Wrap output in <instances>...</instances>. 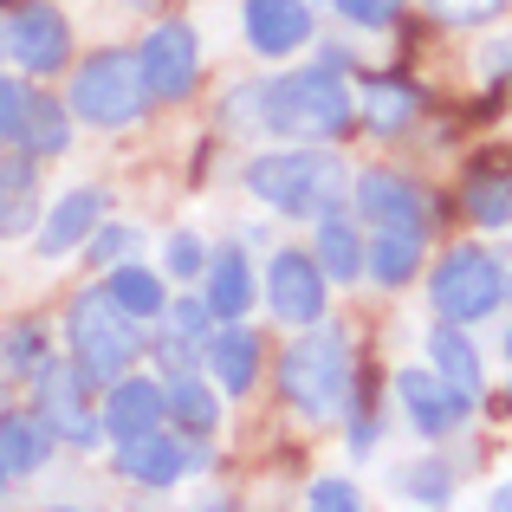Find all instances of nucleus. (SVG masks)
<instances>
[{"label":"nucleus","instance_id":"39","mask_svg":"<svg viewBox=\"0 0 512 512\" xmlns=\"http://www.w3.org/2000/svg\"><path fill=\"white\" fill-rule=\"evenodd\" d=\"M7 480H13V474H7V461H0V493H7Z\"/></svg>","mask_w":512,"mask_h":512},{"label":"nucleus","instance_id":"32","mask_svg":"<svg viewBox=\"0 0 512 512\" xmlns=\"http://www.w3.org/2000/svg\"><path fill=\"white\" fill-rule=\"evenodd\" d=\"M331 7H338V20L363 26V33H383V26H396L402 0H331Z\"/></svg>","mask_w":512,"mask_h":512},{"label":"nucleus","instance_id":"12","mask_svg":"<svg viewBox=\"0 0 512 512\" xmlns=\"http://www.w3.org/2000/svg\"><path fill=\"white\" fill-rule=\"evenodd\" d=\"M240 33L260 59H292V52L312 39V7L305 0H247L240 13Z\"/></svg>","mask_w":512,"mask_h":512},{"label":"nucleus","instance_id":"19","mask_svg":"<svg viewBox=\"0 0 512 512\" xmlns=\"http://www.w3.org/2000/svg\"><path fill=\"white\" fill-rule=\"evenodd\" d=\"M253 299H260V279H253L247 247L208 253V305H214V318H247Z\"/></svg>","mask_w":512,"mask_h":512},{"label":"nucleus","instance_id":"4","mask_svg":"<svg viewBox=\"0 0 512 512\" xmlns=\"http://www.w3.org/2000/svg\"><path fill=\"white\" fill-rule=\"evenodd\" d=\"M279 389L305 422H331L350 402V338L318 325L312 338H292L279 357Z\"/></svg>","mask_w":512,"mask_h":512},{"label":"nucleus","instance_id":"41","mask_svg":"<svg viewBox=\"0 0 512 512\" xmlns=\"http://www.w3.org/2000/svg\"><path fill=\"white\" fill-rule=\"evenodd\" d=\"M506 299H512V273H506Z\"/></svg>","mask_w":512,"mask_h":512},{"label":"nucleus","instance_id":"40","mask_svg":"<svg viewBox=\"0 0 512 512\" xmlns=\"http://www.w3.org/2000/svg\"><path fill=\"white\" fill-rule=\"evenodd\" d=\"M0 39H7V13H0Z\"/></svg>","mask_w":512,"mask_h":512},{"label":"nucleus","instance_id":"38","mask_svg":"<svg viewBox=\"0 0 512 512\" xmlns=\"http://www.w3.org/2000/svg\"><path fill=\"white\" fill-rule=\"evenodd\" d=\"M493 506H500V512H512V480H500V487H493Z\"/></svg>","mask_w":512,"mask_h":512},{"label":"nucleus","instance_id":"33","mask_svg":"<svg viewBox=\"0 0 512 512\" xmlns=\"http://www.w3.org/2000/svg\"><path fill=\"white\" fill-rule=\"evenodd\" d=\"M428 7H435V20H448V26H487L506 0H428Z\"/></svg>","mask_w":512,"mask_h":512},{"label":"nucleus","instance_id":"30","mask_svg":"<svg viewBox=\"0 0 512 512\" xmlns=\"http://www.w3.org/2000/svg\"><path fill=\"white\" fill-rule=\"evenodd\" d=\"M137 227H124V221H98V234L85 240V253H91V266H117V260H130V247H137Z\"/></svg>","mask_w":512,"mask_h":512},{"label":"nucleus","instance_id":"21","mask_svg":"<svg viewBox=\"0 0 512 512\" xmlns=\"http://www.w3.org/2000/svg\"><path fill=\"white\" fill-rule=\"evenodd\" d=\"M428 357H435L441 383L461 389L467 402H480V350H474V338H461V325H448V318H441V331L428 338Z\"/></svg>","mask_w":512,"mask_h":512},{"label":"nucleus","instance_id":"10","mask_svg":"<svg viewBox=\"0 0 512 512\" xmlns=\"http://www.w3.org/2000/svg\"><path fill=\"white\" fill-rule=\"evenodd\" d=\"M396 402H402V415L415 422V435H454V428L474 415V402L461 396V389H448L441 383V370H402L396 376Z\"/></svg>","mask_w":512,"mask_h":512},{"label":"nucleus","instance_id":"28","mask_svg":"<svg viewBox=\"0 0 512 512\" xmlns=\"http://www.w3.org/2000/svg\"><path fill=\"white\" fill-rule=\"evenodd\" d=\"M156 325H169V331H182L195 350H208V338H214V305H208V292H188V299H169V312L156 318Z\"/></svg>","mask_w":512,"mask_h":512},{"label":"nucleus","instance_id":"17","mask_svg":"<svg viewBox=\"0 0 512 512\" xmlns=\"http://www.w3.org/2000/svg\"><path fill=\"white\" fill-rule=\"evenodd\" d=\"M208 370H214V383H221L227 396H247V389L260 383V338H253L240 318H227V325L208 338Z\"/></svg>","mask_w":512,"mask_h":512},{"label":"nucleus","instance_id":"43","mask_svg":"<svg viewBox=\"0 0 512 512\" xmlns=\"http://www.w3.org/2000/svg\"><path fill=\"white\" fill-rule=\"evenodd\" d=\"M506 396H512V389H506Z\"/></svg>","mask_w":512,"mask_h":512},{"label":"nucleus","instance_id":"27","mask_svg":"<svg viewBox=\"0 0 512 512\" xmlns=\"http://www.w3.org/2000/svg\"><path fill=\"white\" fill-rule=\"evenodd\" d=\"M461 208H467V221H480V227H506L512 221V175L474 169L467 188H461Z\"/></svg>","mask_w":512,"mask_h":512},{"label":"nucleus","instance_id":"13","mask_svg":"<svg viewBox=\"0 0 512 512\" xmlns=\"http://www.w3.org/2000/svg\"><path fill=\"white\" fill-rule=\"evenodd\" d=\"M104 208H111V195H104V188H72V195H59L46 208V221H39V253H46V260L78 253L91 234H98Z\"/></svg>","mask_w":512,"mask_h":512},{"label":"nucleus","instance_id":"3","mask_svg":"<svg viewBox=\"0 0 512 512\" xmlns=\"http://www.w3.org/2000/svg\"><path fill=\"white\" fill-rule=\"evenodd\" d=\"M65 344H72V363L85 370V383L91 389H111L117 376L137 363V318L124 312V305L111 299V292H78L72 305H65Z\"/></svg>","mask_w":512,"mask_h":512},{"label":"nucleus","instance_id":"25","mask_svg":"<svg viewBox=\"0 0 512 512\" xmlns=\"http://www.w3.org/2000/svg\"><path fill=\"white\" fill-rule=\"evenodd\" d=\"M20 150H33V156H65V150H72V104H59V98H26Z\"/></svg>","mask_w":512,"mask_h":512},{"label":"nucleus","instance_id":"1","mask_svg":"<svg viewBox=\"0 0 512 512\" xmlns=\"http://www.w3.org/2000/svg\"><path fill=\"white\" fill-rule=\"evenodd\" d=\"M227 111H247L253 130L286 143H331L350 130V85L338 78V65H305V72L266 78L253 91H234Z\"/></svg>","mask_w":512,"mask_h":512},{"label":"nucleus","instance_id":"29","mask_svg":"<svg viewBox=\"0 0 512 512\" xmlns=\"http://www.w3.org/2000/svg\"><path fill=\"white\" fill-rule=\"evenodd\" d=\"M402 493H409L415 506H448L454 500V474L441 461H422V467H402V480H396Z\"/></svg>","mask_w":512,"mask_h":512},{"label":"nucleus","instance_id":"15","mask_svg":"<svg viewBox=\"0 0 512 512\" xmlns=\"http://www.w3.org/2000/svg\"><path fill=\"white\" fill-rule=\"evenodd\" d=\"M357 214L370 227H422L428 208H422V188L409 175H389V169H370L357 175Z\"/></svg>","mask_w":512,"mask_h":512},{"label":"nucleus","instance_id":"6","mask_svg":"<svg viewBox=\"0 0 512 512\" xmlns=\"http://www.w3.org/2000/svg\"><path fill=\"white\" fill-rule=\"evenodd\" d=\"M428 299H435V312L448 318V325H474V318L500 312L506 273L487 247H454V253H441L435 273H428Z\"/></svg>","mask_w":512,"mask_h":512},{"label":"nucleus","instance_id":"23","mask_svg":"<svg viewBox=\"0 0 512 512\" xmlns=\"http://www.w3.org/2000/svg\"><path fill=\"white\" fill-rule=\"evenodd\" d=\"M363 266H370L376 286H409L415 266H422V227H383Z\"/></svg>","mask_w":512,"mask_h":512},{"label":"nucleus","instance_id":"22","mask_svg":"<svg viewBox=\"0 0 512 512\" xmlns=\"http://www.w3.org/2000/svg\"><path fill=\"white\" fill-rule=\"evenodd\" d=\"M363 240H357V227H350V214H318V266L331 273V286H350V279L363 273Z\"/></svg>","mask_w":512,"mask_h":512},{"label":"nucleus","instance_id":"16","mask_svg":"<svg viewBox=\"0 0 512 512\" xmlns=\"http://www.w3.org/2000/svg\"><path fill=\"white\" fill-rule=\"evenodd\" d=\"M52 448H59V435H52V422L39 409H7L0 415V461H7L13 480L39 474V467L52 461Z\"/></svg>","mask_w":512,"mask_h":512},{"label":"nucleus","instance_id":"5","mask_svg":"<svg viewBox=\"0 0 512 512\" xmlns=\"http://www.w3.org/2000/svg\"><path fill=\"white\" fill-rule=\"evenodd\" d=\"M78 124L91 130H130L150 104V85H143V59L137 52H91L85 65L72 72V91H65Z\"/></svg>","mask_w":512,"mask_h":512},{"label":"nucleus","instance_id":"26","mask_svg":"<svg viewBox=\"0 0 512 512\" xmlns=\"http://www.w3.org/2000/svg\"><path fill=\"white\" fill-rule=\"evenodd\" d=\"M163 383H169V422L182 428V435H214V422H221V402H214V389L201 383L195 370L163 376Z\"/></svg>","mask_w":512,"mask_h":512},{"label":"nucleus","instance_id":"36","mask_svg":"<svg viewBox=\"0 0 512 512\" xmlns=\"http://www.w3.org/2000/svg\"><path fill=\"white\" fill-rule=\"evenodd\" d=\"M318 512H357V487L350 480H312V493H305Z\"/></svg>","mask_w":512,"mask_h":512},{"label":"nucleus","instance_id":"11","mask_svg":"<svg viewBox=\"0 0 512 512\" xmlns=\"http://www.w3.org/2000/svg\"><path fill=\"white\" fill-rule=\"evenodd\" d=\"M117 474L143 493H169L175 480L188 474V441L163 435V428H143V435H124L117 441Z\"/></svg>","mask_w":512,"mask_h":512},{"label":"nucleus","instance_id":"18","mask_svg":"<svg viewBox=\"0 0 512 512\" xmlns=\"http://www.w3.org/2000/svg\"><path fill=\"white\" fill-rule=\"evenodd\" d=\"M26 383H33V409L52 422V435H59L65 415H78L91 402V383H85V370H78L72 357H46L33 376H26Z\"/></svg>","mask_w":512,"mask_h":512},{"label":"nucleus","instance_id":"20","mask_svg":"<svg viewBox=\"0 0 512 512\" xmlns=\"http://www.w3.org/2000/svg\"><path fill=\"white\" fill-rule=\"evenodd\" d=\"M104 292H111V299L124 305L137 325H156V318L169 312V286H163V273H150L143 260H117V266H111V279H104Z\"/></svg>","mask_w":512,"mask_h":512},{"label":"nucleus","instance_id":"2","mask_svg":"<svg viewBox=\"0 0 512 512\" xmlns=\"http://www.w3.org/2000/svg\"><path fill=\"white\" fill-rule=\"evenodd\" d=\"M247 188L266 208L292 214V221H318L344 201L350 169L338 150H318V143H292V150H266L247 163Z\"/></svg>","mask_w":512,"mask_h":512},{"label":"nucleus","instance_id":"24","mask_svg":"<svg viewBox=\"0 0 512 512\" xmlns=\"http://www.w3.org/2000/svg\"><path fill=\"white\" fill-rule=\"evenodd\" d=\"M415 91L409 85H396V78H370L363 85V130L370 137H402V130L415 124Z\"/></svg>","mask_w":512,"mask_h":512},{"label":"nucleus","instance_id":"42","mask_svg":"<svg viewBox=\"0 0 512 512\" xmlns=\"http://www.w3.org/2000/svg\"><path fill=\"white\" fill-rule=\"evenodd\" d=\"M506 357H512V331H506Z\"/></svg>","mask_w":512,"mask_h":512},{"label":"nucleus","instance_id":"35","mask_svg":"<svg viewBox=\"0 0 512 512\" xmlns=\"http://www.w3.org/2000/svg\"><path fill=\"white\" fill-rule=\"evenodd\" d=\"M33 175H39V156L33 150L0 156V195H26V188H33Z\"/></svg>","mask_w":512,"mask_h":512},{"label":"nucleus","instance_id":"34","mask_svg":"<svg viewBox=\"0 0 512 512\" xmlns=\"http://www.w3.org/2000/svg\"><path fill=\"white\" fill-rule=\"evenodd\" d=\"M20 124H26V91L20 78L0 72V143H20Z\"/></svg>","mask_w":512,"mask_h":512},{"label":"nucleus","instance_id":"37","mask_svg":"<svg viewBox=\"0 0 512 512\" xmlns=\"http://www.w3.org/2000/svg\"><path fill=\"white\" fill-rule=\"evenodd\" d=\"M33 234V195H0V240Z\"/></svg>","mask_w":512,"mask_h":512},{"label":"nucleus","instance_id":"14","mask_svg":"<svg viewBox=\"0 0 512 512\" xmlns=\"http://www.w3.org/2000/svg\"><path fill=\"white\" fill-rule=\"evenodd\" d=\"M169 415V383L163 376H117L111 389H104V428H111V441L124 435H143V428H163Z\"/></svg>","mask_w":512,"mask_h":512},{"label":"nucleus","instance_id":"7","mask_svg":"<svg viewBox=\"0 0 512 512\" xmlns=\"http://www.w3.org/2000/svg\"><path fill=\"white\" fill-rule=\"evenodd\" d=\"M325 286L331 273L318 266V253H273V266H266V305H273L279 325H318L325 318Z\"/></svg>","mask_w":512,"mask_h":512},{"label":"nucleus","instance_id":"8","mask_svg":"<svg viewBox=\"0 0 512 512\" xmlns=\"http://www.w3.org/2000/svg\"><path fill=\"white\" fill-rule=\"evenodd\" d=\"M143 85H150V98H188L195 91V72H201V39H195V26H182V20H163L150 39H143Z\"/></svg>","mask_w":512,"mask_h":512},{"label":"nucleus","instance_id":"9","mask_svg":"<svg viewBox=\"0 0 512 512\" xmlns=\"http://www.w3.org/2000/svg\"><path fill=\"white\" fill-rule=\"evenodd\" d=\"M7 46H13V59H20V72L52 78V72H65V59H72V26H65L59 7L33 0V7L7 13Z\"/></svg>","mask_w":512,"mask_h":512},{"label":"nucleus","instance_id":"31","mask_svg":"<svg viewBox=\"0 0 512 512\" xmlns=\"http://www.w3.org/2000/svg\"><path fill=\"white\" fill-rule=\"evenodd\" d=\"M163 273H169V279H195V273H208V247H201L195 234H169V247H163Z\"/></svg>","mask_w":512,"mask_h":512}]
</instances>
